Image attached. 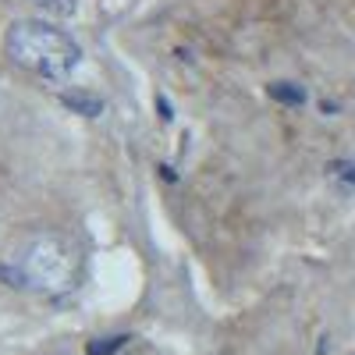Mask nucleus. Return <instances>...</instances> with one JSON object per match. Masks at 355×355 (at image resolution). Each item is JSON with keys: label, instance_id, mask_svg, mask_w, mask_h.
Segmentation results:
<instances>
[{"label": "nucleus", "instance_id": "f257e3e1", "mask_svg": "<svg viewBox=\"0 0 355 355\" xmlns=\"http://www.w3.org/2000/svg\"><path fill=\"white\" fill-rule=\"evenodd\" d=\"M4 46H8V57L18 68L33 71L40 78H68L82 61V46L64 33V28H53L46 21L11 25Z\"/></svg>", "mask_w": 355, "mask_h": 355}, {"label": "nucleus", "instance_id": "f03ea898", "mask_svg": "<svg viewBox=\"0 0 355 355\" xmlns=\"http://www.w3.org/2000/svg\"><path fill=\"white\" fill-rule=\"evenodd\" d=\"M11 259V281H18L21 288H68L75 274V252L53 234H40Z\"/></svg>", "mask_w": 355, "mask_h": 355}, {"label": "nucleus", "instance_id": "7ed1b4c3", "mask_svg": "<svg viewBox=\"0 0 355 355\" xmlns=\"http://www.w3.org/2000/svg\"><path fill=\"white\" fill-rule=\"evenodd\" d=\"M270 100H277L284 107H302L306 103V89L295 85V82H274L270 85Z\"/></svg>", "mask_w": 355, "mask_h": 355}, {"label": "nucleus", "instance_id": "20e7f679", "mask_svg": "<svg viewBox=\"0 0 355 355\" xmlns=\"http://www.w3.org/2000/svg\"><path fill=\"white\" fill-rule=\"evenodd\" d=\"M327 178L341 192H355V160H334L327 167Z\"/></svg>", "mask_w": 355, "mask_h": 355}, {"label": "nucleus", "instance_id": "39448f33", "mask_svg": "<svg viewBox=\"0 0 355 355\" xmlns=\"http://www.w3.org/2000/svg\"><path fill=\"white\" fill-rule=\"evenodd\" d=\"M61 103L71 107V110H78V114H85V117H96V114L103 110V103H100L96 96H85V93H64Z\"/></svg>", "mask_w": 355, "mask_h": 355}, {"label": "nucleus", "instance_id": "423d86ee", "mask_svg": "<svg viewBox=\"0 0 355 355\" xmlns=\"http://www.w3.org/2000/svg\"><path fill=\"white\" fill-rule=\"evenodd\" d=\"M33 4H36L40 11L53 15V18H68V15H75L78 0H33Z\"/></svg>", "mask_w": 355, "mask_h": 355}, {"label": "nucleus", "instance_id": "0eeeda50", "mask_svg": "<svg viewBox=\"0 0 355 355\" xmlns=\"http://www.w3.org/2000/svg\"><path fill=\"white\" fill-rule=\"evenodd\" d=\"M125 341H128L125 334H114V338H96V341H89V348H85V352H89V355H114V352L121 348Z\"/></svg>", "mask_w": 355, "mask_h": 355}]
</instances>
